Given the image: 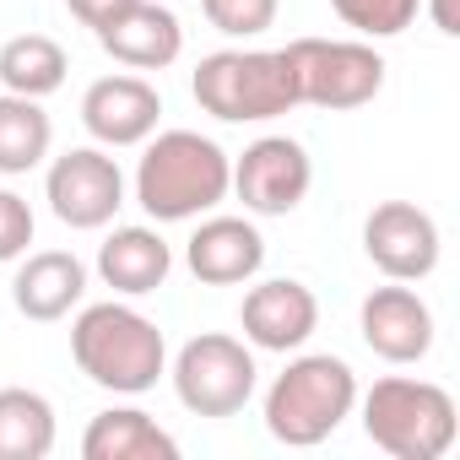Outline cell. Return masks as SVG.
Masks as SVG:
<instances>
[{
  "instance_id": "obj_26",
  "label": "cell",
  "mask_w": 460,
  "mask_h": 460,
  "mask_svg": "<svg viewBox=\"0 0 460 460\" xmlns=\"http://www.w3.org/2000/svg\"><path fill=\"white\" fill-rule=\"evenodd\" d=\"M428 17H433V28H438L444 39H455V33H460V12H455V0H428Z\"/></svg>"
},
{
  "instance_id": "obj_21",
  "label": "cell",
  "mask_w": 460,
  "mask_h": 460,
  "mask_svg": "<svg viewBox=\"0 0 460 460\" xmlns=\"http://www.w3.org/2000/svg\"><path fill=\"white\" fill-rule=\"evenodd\" d=\"M55 449V406L39 390H0V460H44Z\"/></svg>"
},
{
  "instance_id": "obj_2",
  "label": "cell",
  "mask_w": 460,
  "mask_h": 460,
  "mask_svg": "<svg viewBox=\"0 0 460 460\" xmlns=\"http://www.w3.org/2000/svg\"><path fill=\"white\" fill-rule=\"evenodd\" d=\"M71 358L76 368L114 395H146L168 374V341L157 320H146L130 304H87L71 325Z\"/></svg>"
},
{
  "instance_id": "obj_20",
  "label": "cell",
  "mask_w": 460,
  "mask_h": 460,
  "mask_svg": "<svg viewBox=\"0 0 460 460\" xmlns=\"http://www.w3.org/2000/svg\"><path fill=\"white\" fill-rule=\"evenodd\" d=\"M55 146V125L44 114L39 98H17V93H0V173L17 179L33 173Z\"/></svg>"
},
{
  "instance_id": "obj_6",
  "label": "cell",
  "mask_w": 460,
  "mask_h": 460,
  "mask_svg": "<svg viewBox=\"0 0 460 460\" xmlns=\"http://www.w3.org/2000/svg\"><path fill=\"white\" fill-rule=\"evenodd\" d=\"M255 352L239 336L200 331L173 358V395L195 417H239L255 395Z\"/></svg>"
},
{
  "instance_id": "obj_19",
  "label": "cell",
  "mask_w": 460,
  "mask_h": 460,
  "mask_svg": "<svg viewBox=\"0 0 460 460\" xmlns=\"http://www.w3.org/2000/svg\"><path fill=\"white\" fill-rule=\"evenodd\" d=\"M66 71H71V60L49 33H17V39L0 44V87L17 93V98L44 103L49 93L66 87Z\"/></svg>"
},
{
  "instance_id": "obj_10",
  "label": "cell",
  "mask_w": 460,
  "mask_h": 460,
  "mask_svg": "<svg viewBox=\"0 0 460 460\" xmlns=\"http://www.w3.org/2000/svg\"><path fill=\"white\" fill-rule=\"evenodd\" d=\"M438 222L417 200H379L363 222V255L390 282H422L438 271Z\"/></svg>"
},
{
  "instance_id": "obj_9",
  "label": "cell",
  "mask_w": 460,
  "mask_h": 460,
  "mask_svg": "<svg viewBox=\"0 0 460 460\" xmlns=\"http://www.w3.org/2000/svg\"><path fill=\"white\" fill-rule=\"evenodd\" d=\"M309 184H314V157L304 152V141L261 136L234 157V190L227 195H239L244 211L255 217H288L304 206Z\"/></svg>"
},
{
  "instance_id": "obj_4",
  "label": "cell",
  "mask_w": 460,
  "mask_h": 460,
  "mask_svg": "<svg viewBox=\"0 0 460 460\" xmlns=\"http://www.w3.org/2000/svg\"><path fill=\"white\" fill-rule=\"evenodd\" d=\"M363 433L390 460H444L460 438V411L444 385L390 374L363 395Z\"/></svg>"
},
{
  "instance_id": "obj_14",
  "label": "cell",
  "mask_w": 460,
  "mask_h": 460,
  "mask_svg": "<svg viewBox=\"0 0 460 460\" xmlns=\"http://www.w3.org/2000/svg\"><path fill=\"white\" fill-rule=\"evenodd\" d=\"M184 266L206 288H239V282L261 277L266 239H261V227L250 217H206L184 244Z\"/></svg>"
},
{
  "instance_id": "obj_23",
  "label": "cell",
  "mask_w": 460,
  "mask_h": 460,
  "mask_svg": "<svg viewBox=\"0 0 460 460\" xmlns=\"http://www.w3.org/2000/svg\"><path fill=\"white\" fill-rule=\"evenodd\" d=\"M200 12L227 39H261L266 28H277L282 0H200Z\"/></svg>"
},
{
  "instance_id": "obj_3",
  "label": "cell",
  "mask_w": 460,
  "mask_h": 460,
  "mask_svg": "<svg viewBox=\"0 0 460 460\" xmlns=\"http://www.w3.org/2000/svg\"><path fill=\"white\" fill-rule=\"evenodd\" d=\"M358 406V374L331 352L293 358L266 390V433L288 449L325 444Z\"/></svg>"
},
{
  "instance_id": "obj_8",
  "label": "cell",
  "mask_w": 460,
  "mask_h": 460,
  "mask_svg": "<svg viewBox=\"0 0 460 460\" xmlns=\"http://www.w3.org/2000/svg\"><path fill=\"white\" fill-rule=\"evenodd\" d=\"M44 200L49 211L76 227V234H93V227H109L125 206V173L103 146H71L49 163L44 173Z\"/></svg>"
},
{
  "instance_id": "obj_16",
  "label": "cell",
  "mask_w": 460,
  "mask_h": 460,
  "mask_svg": "<svg viewBox=\"0 0 460 460\" xmlns=\"http://www.w3.org/2000/svg\"><path fill=\"white\" fill-rule=\"evenodd\" d=\"M87 298V266L71 255V250H39L17 266L12 277V304L22 320H39V325H55L66 320L76 304Z\"/></svg>"
},
{
  "instance_id": "obj_13",
  "label": "cell",
  "mask_w": 460,
  "mask_h": 460,
  "mask_svg": "<svg viewBox=\"0 0 460 460\" xmlns=\"http://www.w3.org/2000/svg\"><path fill=\"white\" fill-rule=\"evenodd\" d=\"M239 325H244V341L261 352H298L320 331V298L293 277H271L244 293Z\"/></svg>"
},
{
  "instance_id": "obj_12",
  "label": "cell",
  "mask_w": 460,
  "mask_h": 460,
  "mask_svg": "<svg viewBox=\"0 0 460 460\" xmlns=\"http://www.w3.org/2000/svg\"><path fill=\"white\" fill-rule=\"evenodd\" d=\"M163 119V98L146 76H98L82 93V125L98 146H141Z\"/></svg>"
},
{
  "instance_id": "obj_11",
  "label": "cell",
  "mask_w": 460,
  "mask_h": 460,
  "mask_svg": "<svg viewBox=\"0 0 460 460\" xmlns=\"http://www.w3.org/2000/svg\"><path fill=\"white\" fill-rule=\"evenodd\" d=\"M358 331H363L368 352L385 363H422L433 352V309L406 282L374 288L358 309Z\"/></svg>"
},
{
  "instance_id": "obj_24",
  "label": "cell",
  "mask_w": 460,
  "mask_h": 460,
  "mask_svg": "<svg viewBox=\"0 0 460 460\" xmlns=\"http://www.w3.org/2000/svg\"><path fill=\"white\" fill-rule=\"evenodd\" d=\"M33 244V206L17 190H0V266L22 261Z\"/></svg>"
},
{
  "instance_id": "obj_17",
  "label": "cell",
  "mask_w": 460,
  "mask_h": 460,
  "mask_svg": "<svg viewBox=\"0 0 460 460\" xmlns=\"http://www.w3.org/2000/svg\"><path fill=\"white\" fill-rule=\"evenodd\" d=\"M168 271H173V250H168V239L157 227L130 222V227H114V234L98 244V277H103V288H114L125 298L157 293L168 282Z\"/></svg>"
},
{
  "instance_id": "obj_25",
  "label": "cell",
  "mask_w": 460,
  "mask_h": 460,
  "mask_svg": "<svg viewBox=\"0 0 460 460\" xmlns=\"http://www.w3.org/2000/svg\"><path fill=\"white\" fill-rule=\"evenodd\" d=\"M66 6H71V17H76L82 28H93V33H98V28L125 6V0H66Z\"/></svg>"
},
{
  "instance_id": "obj_7",
  "label": "cell",
  "mask_w": 460,
  "mask_h": 460,
  "mask_svg": "<svg viewBox=\"0 0 460 460\" xmlns=\"http://www.w3.org/2000/svg\"><path fill=\"white\" fill-rule=\"evenodd\" d=\"M288 66L298 82V103L314 109H363L385 87V55L363 39H293Z\"/></svg>"
},
{
  "instance_id": "obj_22",
  "label": "cell",
  "mask_w": 460,
  "mask_h": 460,
  "mask_svg": "<svg viewBox=\"0 0 460 460\" xmlns=\"http://www.w3.org/2000/svg\"><path fill=\"white\" fill-rule=\"evenodd\" d=\"M331 6L363 39H395V33H406L417 22L422 0H331Z\"/></svg>"
},
{
  "instance_id": "obj_1",
  "label": "cell",
  "mask_w": 460,
  "mask_h": 460,
  "mask_svg": "<svg viewBox=\"0 0 460 460\" xmlns=\"http://www.w3.org/2000/svg\"><path fill=\"white\" fill-rule=\"evenodd\" d=\"M136 163V200L152 222H190L234 190V157L200 130H152Z\"/></svg>"
},
{
  "instance_id": "obj_18",
  "label": "cell",
  "mask_w": 460,
  "mask_h": 460,
  "mask_svg": "<svg viewBox=\"0 0 460 460\" xmlns=\"http://www.w3.org/2000/svg\"><path fill=\"white\" fill-rule=\"evenodd\" d=\"M82 460H179V438L141 406H109L87 422Z\"/></svg>"
},
{
  "instance_id": "obj_5",
  "label": "cell",
  "mask_w": 460,
  "mask_h": 460,
  "mask_svg": "<svg viewBox=\"0 0 460 460\" xmlns=\"http://www.w3.org/2000/svg\"><path fill=\"white\" fill-rule=\"evenodd\" d=\"M190 93L222 125H261L298 109L288 49H217L195 66Z\"/></svg>"
},
{
  "instance_id": "obj_15",
  "label": "cell",
  "mask_w": 460,
  "mask_h": 460,
  "mask_svg": "<svg viewBox=\"0 0 460 460\" xmlns=\"http://www.w3.org/2000/svg\"><path fill=\"white\" fill-rule=\"evenodd\" d=\"M103 55H114L130 71H168L184 55V28L157 0H125V6L98 28Z\"/></svg>"
}]
</instances>
